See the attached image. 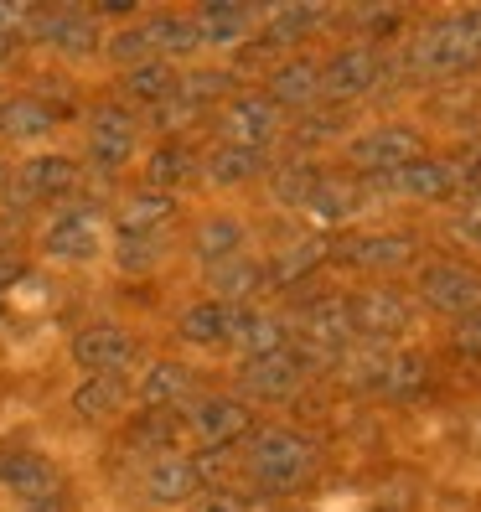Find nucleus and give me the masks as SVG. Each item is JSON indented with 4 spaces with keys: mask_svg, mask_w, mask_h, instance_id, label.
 <instances>
[{
    "mask_svg": "<svg viewBox=\"0 0 481 512\" xmlns=\"http://www.w3.org/2000/svg\"><path fill=\"white\" fill-rule=\"evenodd\" d=\"M145 37H150V47L161 52V63H166V57H187V52H197V47H202V37H197V21H192V16H176V11L150 16Z\"/></svg>",
    "mask_w": 481,
    "mask_h": 512,
    "instance_id": "23",
    "label": "nucleus"
},
{
    "mask_svg": "<svg viewBox=\"0 0 481 512\" xmlns=\"http://www.w3.org/2000/svg\"><path fill=\"white\" fill-rule=\"evenodd\" d=\"M0 176H6V171H0Z\"/></svg>",
    "mask_w": 481,
    "mask_h": 512,
    "instance_id": "52",
    "label": "nucleus"
},
{
    "mask_svg": "<svg viewBox=\"0 0 481 512\" xmlns=\"http://www.w3.org/2000/svg\"><path fill=\"white\" fill-rule=\"evenodd\" d=\"M187 394H192V373L182 363H156L145 373V383H140V399L150 409H171V404H182Z\"/></svg>",
    "mask_w": 481,
    "mask_h": 512,
    "instance_id": "29",
    "label": "nucleus"
},
{
    "mask_svg": "<svg viewBox=\"0 0 481 512\" xmlns=\"http://www.w3.org/2000/svg\"><path fill=\"white\" fill-rule=\"evenodd\" d=\"M47 42L52 47H63V52H94V42H99V32H94V21L88 16H78V11H52V32H47Z\"/></svg>",
    "mask_w": 481,
    "mask_h": 512,
    "instance_id": "33",
    "label": "nucleus"
},
{
    "mask_svg": "<svg viewBox=\"0 0 481 512\" xmlns=\"http://www.w3.org/2000/svg\"><path fill=\"white\" fill-rule=\"evenodd\" d=\"M176 88H182V78H176L161 57H150V63H140V68H130L125 73V94L135 99V104H166V99H176Z\"/></svg>",
    "mask_w": 481,
    "mask_h": 512,
    "instance_id": "25",
    "label": "nucleus"
},
{
    "mask_svg": "<svg viewBox=\"0 0 481 512\" xmlns=\"http://www.w3.org/2000/svg\"><path fill=\"white\" fill-rule=\"evenodd\" d=\"M197 114H202V109H197L192 99H182V94H176V99H166V104H156V109H150V119H156V130H187V125H192Z\"/></svg>",
    "mask_w": 481,
    "mask_h": 512,
    "instance_id": "42",
    "label": "nucleus"
},
{
    "mask_svg": "<svg viewBox=\"0 0 481 512\" xmlns=\"http://www.w3.org/2000/svg\"><path fill=\"white\" fill-rule=\"evenodd\" d=\"M450 171H456V187L466 197H481V145H466L456 161H450Z\"/></svg>",
    "mask_w": 481,
    "mask_h": 512,
    "instance_id": "43",
    "label": "nucleus"
},
{
    "mask_svg": "<svg viewBox=\"0 0 481 512\" xmlns=\"http://www.w3.org/2000/svg\"><path fill=\"white\" fill-rule=\"evenodd\" d=\"M233 342H238V352L254 363V357L285 352V347H290V331H285V321H275V316H249V311H244V321H238V331H233Z\"/></svg>",
    "mask_w": 481,
    "mask_h": 512,
    "instance_id": "24",
    "label": "nucleus"
},
{
    "mask_svg": "<svg viewBox=\"0 0 481 512\" xmlns=\"http://www.w3.org/2000/svg\"><path fill=\"white\" fill-rule=\"evenodd\" d=\"M218 130H223V145H244V150H264V140L280 130V109L259 99V94H244V99H228V109L218 114Z\"/></svg>",
    "mask_w": 481,
    "mask_h": 512,
    "instance_id": "6",
    "label": "nucleus"
},
{
    "mask_svg": "<svg viewBox=\"0 0 481 512\" xmlns=\"http://www.w3.org/2000/svg\"><path fill=\"white\" fill-rule=\"evenodd\" d=\"M316 187H321V171H316V166H306V161H290V166H280V171H275V197H280V202H290V207H306Z\"/></svg>",
    "mask_w": 481,
    "mask_h": 512,
    "instance_id": "37",
    "label": "nucleus"
},
{
    "mask_svg": "<svg viewBox=\"0 0 481 512\" xmlns=\"http://www.w3.org/2000/svg\"><path fill=\"white\" fill-rule=\"evenodd\" d=\"M238 321H244V311H238V306L202 300V306H192V311L182 316V337L197 342V347H218V342H228L233 331H238Z\"/></svg>",
    "mask_w": 481,
    "mask_h": 512,
    "instance_id": "14",
    "label": "nucleus"
},
{
    "mask_svg": "<svg viewBox=\"0 0 481 512\" xmlns=\"http://www.w3.org/2000/svg\"><path fill=\"white\" fill-rule=\"evenodd\" d=\"M363 202H368V197H363V187H357V182H337V176H321V187L311 192L306 213H316L321 223H342V218H352Z\"/></svg>",
    "mask_w": 481,
    "mask_h": 512,
    "instance_id": "27",
    "label": "nucleus"
},
{
    "mask_svg": "<svg viewBox=\"0 0 481 512\" xmlns=\"http://www.w3.org/2000/svg\"><path fill=\"white\" fill-rule=\"evenodd\" d=\"M150 37L145 32H119V37H109V57L114 63H130V68H140V63H150Z\"/></svg>",
    "mask_w": 481,
    "mask_h": 512,
    "instance_id": "41",
    "label": "nucleus"
},
{
    "mask_svg": "<svg viewBox=\"0 0 481 512\" xmlns=\"http://www.w3.org/2000/svg\"><path fill=\"white\" fill-rule=\"evenodd\" d=\"M176 218V197L171 192H135L119 207V233H161V223Z\"/></svg>",
    "mask_w": 481,
    "mask_h": 512,
    "instance_id": "21",
    "label": "nucleus"
},
{
    "mask_svg": "<svg viewBox=\"0 0 481 512\" xmlns=\"http://www.w3.org/2000/svg\"><path fill=\"white\" fill-rule=\"evenodd\" d=\"M425 363L419 357H388L383 363V383H378V394H394V399H409V394H419L425 388Z\"/></svg>",
    "mask_w": 481,
    "mask_h": 512,
    "instance_id": "38",
    "label": "nucleus"
},
{
    "mask_svg": "<svg viewBox=\"0 0 481 512\" xmlns=\"http://www.w3.org/2000/svg\"><path fill=\"white\" fill-rule=\"evenodd\" d=\"M197 512H244V497H233V492H223V487H202Z\"/></svg>",
    "mask_w": 481,
    "mask_h": 512,
    "instance_id": "44",
    "label": "nucleus"
},
{
    "mask_svg": "<svg viewBox=\"0 0 481 512\" xmlns=\"http://www.w3.org/2000/svg\"><path fill=\"white\" fill-rule=\"evenodd\" d=\"M321 259H326V244H300V249L280 254L275 264L264 269V285H280V290H285V285H295V280H306Z\"/></svg>",
    "mask_w": 481,
    "mask_h": 512,
    "instance_id": "34",
    "label": "nucleus"
},
{
    "mask_svg": "<svg viewBox=\"0 0 481 512\" xmlns=\"http://www.w3.org/2000/svg\"><path fill=\"white\" fill-rule=\"evenodd\" d=\"M78 182V166L68 156H37L21 166V192L26 197H63Z\"/></svg>",
    "mask_w": 481,
    "mask_h": 512,
    "instance_id": "22",
    "label": "nucleus"
},
{
    "mask_svg": "<svg viewBox=\"0 0 481 512\" xmlns=\"http://www.w3.org/2000/svg\"><path fill=\"white\" fill-rule=\"evenodd\" d=\"M419 295H425V306L445 311V316H481V275L476 269H461V264H430L425 275H419Z\"/></svg>",
    "mask_w": 481,
    "mask_h": 512,
    "instance_id": "4",
    "label": "nucleus"
},
{
    "mask_svg": "<svg viewBox=\"0 0 481 512\" xmlns=\"http://www.w3.org/2000/svg\"><path fill=\"white\" fill-rule=\"evenodd\" d=\"M373 83H383V57L373 47H347L321 68V94H332V99H357Z\"/></svg>",
    "mask_w": 481,
    "mask_h": 512,
    "instance_id": "7",
    "label": "nucleus"
},
{
    "mask_svg": "<svg viewBox=\"0 0 481 512\" xmlns=\"http://www.w3.org/2000/svg\"><path fill=\"white\" fill-rule=\"evenodd\" d=\"M264 285V269L259 264H244V259H233V264H223L218 275H213V290H218V300L223 306H238L244 295H254Z\"/></svg>",
    "mask_w": 481,
    "mask_h": 512,
    "instance_id": "35",
    "label": "nucleus"
},
{
    "mask_svg": "<svg viewBox=\"0 0 481 512\" xmlns=\"http://www.w3.org/2000/svg\"><path fill=\"white\" fill-rule=\"evenodd\" d=\"M321 94V68L316 63H306V57H295V63H285V68H275L269 73V104H285V109H295V104H311Z\"/></svg>",
    "mask_w": 481,
    "mask_h": 512,
    "instance_id": "15",
    "label": "nucleus"
},
{
    "mask_svg": "<svg viewBox=\"0 0 481 512\" xmlns=\"http://www.w3.org/2000/svg\"><path fill=\"white\" fill-rule=\"evenodd\" d=\"M52 125H57V109L37 94H16V99L0 104V135H11V140H32Z\"/></svg>",
    "mask_w": 481,
    "mask_h": 512,
    "instance_id": "16",
    "label": "nucleus"
},
{
    "mask_svg": "<svg viewBox=\"0 0 481 512\" xmlns=\"http://www.w3.org/2000/svg\"><path fill=\"white\" fill-rule=\"evenodd\" d=\"M0 481L16 492V497H32V492H42V487H52V471H47V461L42 456H32V450H0Z\"/></svg>",
    "mask_w": 481,
    "mask_h": 512,
    "instance_id": "28",
    "label": "nucleus"
},
{
    "mask_svg": "<svg viewBox=\"0 0 481 512\" xmlns=\"http://www.w3.org/2000/svg\"><path fill=\"white\" fill-rule=\"evenodd\" d=\"M373 187H388V192H409V197H456V171L450 161H414L404 171H388V176H373Z\"/></svg>",
    "mask_w": 481,
    "mask_h": 512,
    "instance_id": "13",
    "label": "nucleus"
},
{
    "mask_svg": "<svg viewBox=\"0 0 481 512\" xmlns=\"http://www.w3.org/2000/svg\"><path fill=\"white\" fill-rule=\"evenodd\" d=\"M119 269H130V275H145V269L161 264V233H119Z\"/></svg>",
    "mask_w": 481,
    "mask_h": 512,
    "instance_id": "36",
    "label": "nucleus"
},
{
    "mask_svg": "<svg viewBox=\"0 0 481 512\" xmlns=\"http://www.w3.org/2000/svg\"><path fill=\"white\" fill-rule=\"evenodd\" d=\"M249 425H254V414L244 399H202L192 409V430L207 450H228L238 435H249Z\"/></svg>",
    "mask_w": 481,
    "mask_h": 512,
    "instance_id": "8",
    "label": "nucleus"
},
{
    "mask_svg": "<svg viewBox=\"0 0 481 512\" xmlns=\"http://www.w3.org/2000/svg\"><path fill=\"white\" fill-rule=\"evenodd\" d=\"M259 171H264V150L218 145L213 156H207V176H213V182H223V187H233V182H249V176H259Z\"/></svg>",
    "mask_w": 481,
    "mask_h": 512,
    "instance_id": "31",
    "label": "nucleus"
},
{
    "mask_svg": "<svg viewBox=\"0 0 481 512\" xmlns=\"http://www.w3.org/2000/svg\"><path fill=\"white\" fill-rule=\"evenodd\" d=\"M135 150V119L125 109H99L94 114V135H88V156H94L99 171L125 166Z\"/></svg>",
    "mask_w": 481,
    "mask_h": 512,
    "instance_id": "12",
    "label": "nucleus"
},
{
    "mask_svg": "<svg viewBox=\"0 0 481 512\" xmlns=\"http://www.w3.org/2000/svg\"><path fill=\"white\" fill-rule=\"evenodd\" d=\"M347 316H352V337H373V342H388V337H404L414 326V311L394 290H363L347 300Z\"/></svg>",
    "mask_w": 481,
    "mask_h": 512,
    "instance_id": "5",
    "label": "nucleus"
},
{
    "mask_svg": "<svg viewBox=\"0 0 481 512\" xmlns=\"http://www.w3.org/2000/svg\"><path fill=\"white\" fill-rule=\"evenodd\" d=\"M176 94L192 99L197 109H207L213 99L233 94V73H192V78H182V88H176Z\"/></svg>",
    "mask_w": 481,
    "mask_h": 512,
    "instance_id": "40",
    "label": "nucleus"
},
{
    "mask_svg": "<svg viewBox=\"0 0 481 512\" xmlns=\"http://www.w3.org/2000/svg\"><path fill=\"white\" fill-rule=\"evenodd\" d=\"M99 249V233H94V213H68L47 228V254L52 259H88Z\"/></svg>",
    "mask_w": 481,
    "mask_h": 512,
    "instance_id": "19",
    "label": "nucleus"
},
{
    "mask_svg": "<svg viewBox=\"0 0 481 512\" xmlns=\"http://www.w3.org/2000/svg\"><path fill=\"white\" fill-rule=\"evenodd\" d=\"M316 466V445L295 430H259L254 435V450H249V471L259 487L269 492H290L311 476Z\"/></svg>",
    "mask_w": 481,
    "mask_h": 512,
    "instance_id": "2",
    "label": "nucleus"
},
{
    "mask_svg": "<svg viewBox=\"0 0 481 512\" xmlns=\"http://www.w3.org/2000/svg\"><path fill=\"white\" fill-rule=\"evenodd\" d=\"M414 254V238L404 233H368V238H342L332 249V259L352 264V269H394V264H409Z\"/></svg>",
    "mask_w": 481,
    "mask_h": 512,
    "instance_id": "11",
    "label": "nucleus"
},
{
    "mask_svg": "<svg viewBox=\"0 0 481 512\" xmlns=\"http://www.w3.org/2000/svg\"><path fill=\"white\" fill-rule=\"evenodd\" d=\"M197 259L202 264H233V259H244V228H238L233 218H213V223H202L197 228Z\"/></svg>",
    "mask_w": 481,
    "mask_h": 512,
    "instance_id": "26",
    "label": "nucleus"
},
{
    "mask_svg": "<svg viewBox=\"0 0 481 512\" xmlns=\"http://www.w3.org/2000/svg\"><path fill=\"white\" fill-rule=\"evenodd\" d=\"M192 171H197V156H192L187 145H161L156 156H150V166H145L150 192H171V187H182Z\"/></svg>",
    "mask_w": 481,
    "mask_h": 512,
    "instance_id": "32",
    "label": "nucleus"
},
{
    "mask_svg": "<svg viewBox=\"0 0 481 512\" xmlns=\"http://www.w3.org/2000/svg\"><path fill=\"white\" fill-rule=\"evenodd\" d=\"M456 352L471 357V363H481V316H471V321L456 326Z\"/></svg>",
    "mask_w": 481,
    "mask_h": 512,
    "instance_id": "45",
    "label": "nucleus"
},
{
    "mask_svg": "<svg viewBox=\"0 0 481 512\" xmlns=\"http://www.w3.org/2000/svg\"><path fill=\"white\" fill-rule=\"evenodd\" d=\"M0 104H6V99H0Z\"/></svg>",
    "mask_w": 481,
    "mask_h": 512,
    "instance_id": "51",
    "label": "nucleus"
},
{
    "mask_svg": "<svg viewBox=\"0 0 481 512\" xmlns=\"http://www.w3.org/2000/svg\"><path fill=\"white\" fill-rule=\"evenodd\" d=\"M456 228H461L466 238H476V244H481V197H466V202H461Z\"/></svg>",
    "mask_w": 481,
    "mask_h": 512,
    "instance_id": "46",
    "label": "nucleus"
},
{
    "mask_svg": "<svg viewBox=\"0 0 481 512\" xmlns=\"http://www.w3.org/2000/svg\"><path fill=\"white\" fill-rule=\"evenodd\" d=\"M197 471H192V461H171V456H161L156 466L145 471V497L150 502H192L197 497Z\"/></svg>",
    "mask_w": 481,
    "mask_h": 512,
    "instance_id": "17",
    "label": "nucleus"
},
{
    "mask_svg": "<svg viewBox=\"0 0 481 512\" xmlns=\"http://www.w3.org/2000/svg\"><path fill=\"white\" fill-rule=\"evenodd\" d=\"M300 378H306V363L285 347L275 357H254V363H244V394L254 399H290Z\"/></svg>",
    "mask_w": 481,
    "mask_h": 512,
    "instance_id": "10",
    "label": "nucleus"
},
{
    "mask_svg": "<svg viewBox=\"0 0 481 512\" xmlns=\"http://www.w3.org/2000/svg\"><path fill=\"white\" fill-rule=\"evenodd\" d=\"M192 21H197L202 47H228V42H238L249 32V6H238V0H213V6H202V16H192Z\"/></svg>",
    "mask_w": 481,
    "mask_h": 512,
    "instance_id": "18",
    "label": "nucleus"
},
{
    "mask_svg": "<svg viewBox=\"0 0 481 512\" xmlns=\"http://www.w3.org/2000/svg\"><path fill=\"white\" fill-rule=\"evenodd\" d=\"M476 63H481V11L440 16L409 47V73H425V78H450Z\"/></svg>",
    "mask_w": 481,
    "mask_h": 512,
    "instance_id": "1",
    "label": "nucleus"
},
{
    "mask_svg": "<svg viewBox=\"0 0 481 512\" xmlns=\"http://www.w3.org/2000/svg\"><path fill=\"white\" fill-rule=\"evenodd\" d=\"M16 275H21V269H16V264H11V259H0V285H11V280H16Z\"/></svg>",
    "mask_w": 481,
    "mask_h": 512,
    "instance_id": "48",
    "label": "nucleus"
},
{
    "mask_svg": "<svg viewBox=\"0 0 481 512\" xmlns=\"http://www.w3.org/2000/svg\"><path fill=\"white\" fill-rule=\"evenodd\" d=\"M326 11L321 6H280L269 11V26H264V42L259 47H285V42H300L311 32V26H321Z\"/></svg>",
    "mask_w": 481,
    "mask_h": 512,
    "instance_id": "30",
    "label": "nucleus"
},
{
    "mask_svg": "<svg viewBox=\"0 0 481 512\" xmlns=\"http://www.w3.org/2000/svg\"><path fill=\"white\" fill-rule=\"evenodd\" d=\"M119 404H125V373H88L73 388V414H83V419H104Z\"/></svg>",
    "mask_w": 481,
    "mask_h": 512,
    "instance_id": "20",
    "label": "nucleus"
},
{
    "mask_svg": "<svg viewBox=\"0 0 481 512\" xmlns=\"http://www.w3.org/2000/svg\"><path fill=\"white\" fill-rule=\"evenodd\" d=\"M130 357H135V342H130V331H119V326H88L73 342V363L88 368V373H119Z\"/></svg>",
    "mask_w": 481,
    "mask_h": 512,
    "instance_id": "9",
    "label": "nucleus"
},
{
    "mask_svg": "<svg viewBox=\"0 0 481 512\" xmlns=\"http://www.w3.org/2000/svg\"><path fill=\"white\" fill-rule=\"evenodd\" d=\"M347 156H352L357 171L388 176V171H404V166H414V161H425V140H419L414 130H404V125H383V130H373V135H363V140H352Z\"/></svg>",
    "mask_w": 481,
    "mask_h": 512,
    "instance_id": "3",
    "label": "nucleus"
},
{
    "mask_svg": "<svg viewBox=\"0 0 481 512\" xmlns=\"http://www.w3.org/2000/svg\"><path fill=\"white\" fill-rule=\"evenodd\" d=\"M135 450H150V456H166V450L176 445V414H145L140 425H135Z\"/></svg>",
    "mask_w": 481,
    "mask_h": 512,
    "instance_id": "39",
    "label": "nucleus"
},
{
    "mask_svg": "<svg viewBox=\"0 0 481 512\" xmlns=\"http://www.w3.org/2000/svg\"><path fill=\"white\" fill-rule=\"evenodd\" d=\"M11 52H16V37H11V32H0V63H6Z\"/></svg>",
    "mask_w": 481,
    "mask_h": 512,
    "instance_id": "49",
    "label": "nucleus"
},
{
    "mask_svg": "<svg viewBox=\"0 0 481 512\" xmlns=\"http://www.w3.org/2000/svg\"><path fill=\"white\" fill-rule=\"evenodd\" d=\"M99 11L104 16H125V11H135V0H99Z\"/></svg>",
    "mask_w": 481,
    "mask_h": 512,
    "instance_id": "47",
    "label": "nucleus"
},
{
    "mask_svg": "<svg viewBox=\"0 0 481 512\" xmlns=\"http://www.w3.org/2000/svg\"><path fill=\"white\" fill-rule=\"evenodd\" d=\"M0 316H6V306H0Z\"/></svg>",
    "mask_w": 481,
    "mask_h": 512,
    "instance_id": "50",
    "label": "nucleus"
}]
</instances>
